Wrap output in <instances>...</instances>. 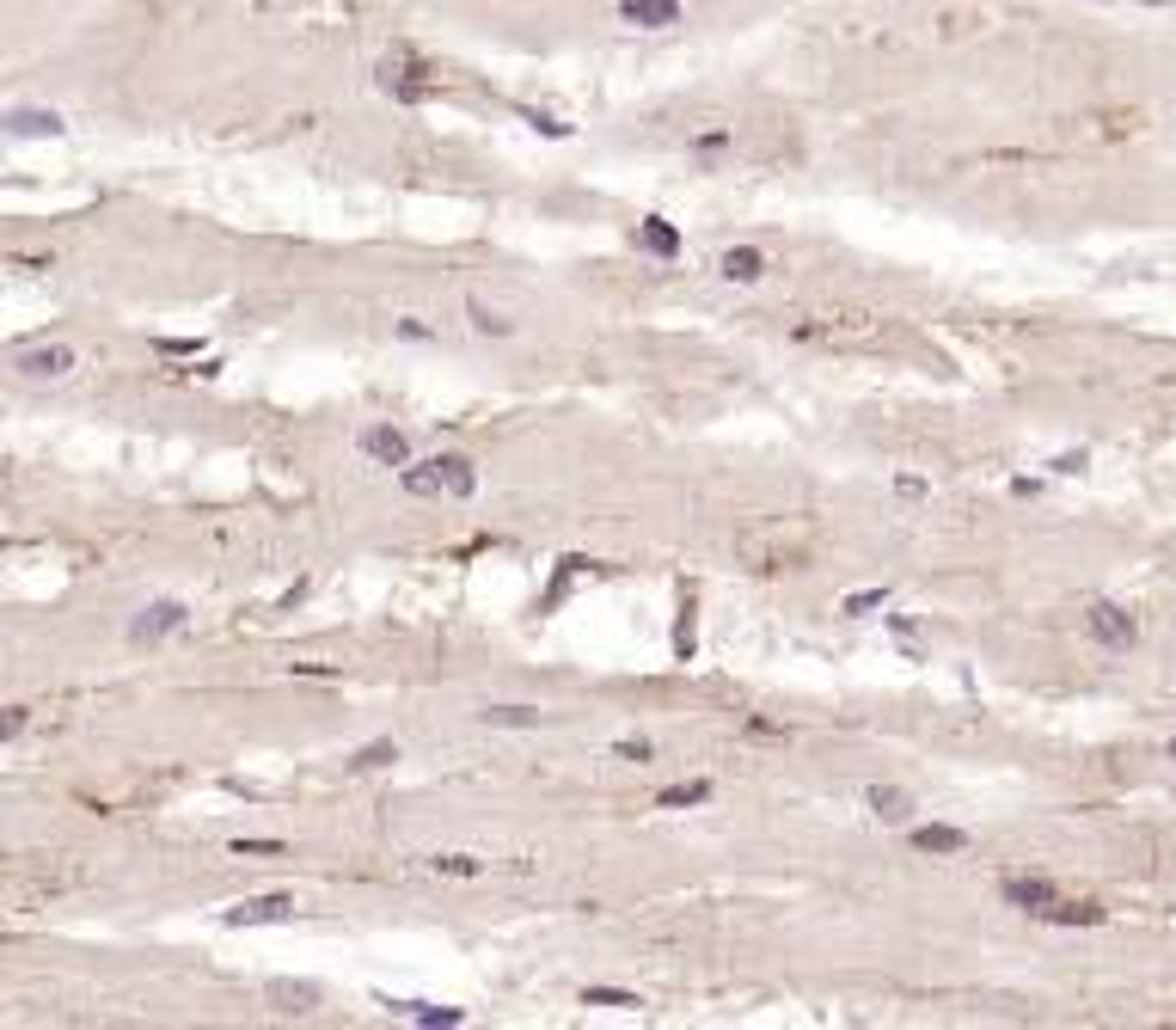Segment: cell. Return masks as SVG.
Here are the masks:
<instances>
[{
    "instance_id": "6da1fadb",
    "label": "cell",
    "mask_w": 1176,
    "mask_h": 1030,
    "mask_svg": "<svg viewBox=\"0 0 1176 1030\" xmlns=\"http://www.w3.org/2000/svg\"><path fill=\"white\" fill-rule=\"evenodd\" d=\"M172 632H185V602H147L141 614L130 619V644H160V638H172Z\"/></svg>"
},
{
    "instance_id": "44dd1931",
    "label": "cell",
    "mask_w": 1176,
    "mask_h": 1030,
    "mask_svg": "<svg viewBox=\"0 0 1176 1030\" xmlns=\"http://www.w3.org/2000/svg\"><path fill=\"white\" fill-rule=\"evenodd\" d=\"M583 1006H619V1012H638L644 1000L625 994V987H583Z\"/></svg>"
},
{
    "instance_id": "484cf974",
    "label": "cell",
    "mask_w": 1176,
    "mask_h": 1030,
    "mask_svg": "<svg viewBox=\"0 0 1176 1030\" xmlns=\"http://www.w3.org/2000/svg\"><path fill=\"white\" fill-rule=\"evenodd\" d=\"M883 602H889V589H864V595H846V614H870Z\"/></svg>"
},
{
    "instance_id": "83f0119b",
    "label": "cell",
    "mask_w": 1176,
    "mask_h": 1030,
    "mask_svg": "<svg viewBox=\"0 0 1176 1030\" xmlns=\"http://www.w3.org/2000/svg\"><path fill=\"white\" fill-rule=\"evenodd\" d=\"M472 319H478V332H491V338L509 332V319H497V313H484V307H472Z\"/></svg>"
},
{
    "instance_id": "5bb4252c",
    "label": "cell",
    "mask_w": 1176,
    "mask_h": 1030,
    "mask_svg": "<svg viewBox=\"0 0 1176 1030\" xmlns=\"http://www.w3.org/2000/svg\"><path fill=\"white\" fill-rule=\"evenodd\" d=\"M638 240L650 246L655 258H680V227H674V221H662V215H650V221L638 227Z\"/></svg>"
},
{
    "instance_id": "e0dca14e",
    "label": "cell",
    "mask_w": 1176,
    "mask_h": 1030,
    "mask_svg": "<svg viewBox=\"0 0 1176 1030\" xmlns=\"http://www.w3.org/2000/svg\"><path fill=\"white\" fill-rule=\"evenodd\" d=\"M760 271H766V258H760L754 246H729V252H723V276H729V282H760Z\"/></svg>"
},
{
    "instance_id": "d6986e66",
    "label": "cell",
    "mask_w": 1176,
    "mask_h": 1030,
    "mask_svg": "<svg viewBox=\"0 0 1176 1030\" xmlns=\"http://www.w3.org/2000/svg\"><path fill=\"white\" fill-rule=\"evenodd\" d=\"M484 724H497V730H533V724H545V712H533V705H484Z\"/></svg>"
},
{
    "instance_id": "9a60e30c",
    "label": "cell",
    "mask_w": 1176,
    "mask_h": 1030,
    "mask_svg": "<svg viewBox=\"0 0 1176 1030\" xmlns=\"http://www.w3.org/2000/svg\"><path fill=\"white\" fill-rule=\"evenodd\" d=\"M914 846L919 853H962L969 834H962V828H944V823H925V828H914Z\"/></svg>"
},
{
    "instance_id": "7c38bea8",
    "label": "cell",
    "mask_w": 1176,
    "mask_h": 1030,
    "mask_svg": "<svg viewBox=\"0 0 1176 1030\" xmlns=\"http://www.w3.org/2000/svg\"><path fill=\"white\" fill-rule=\"evenodd\" d=\"M411 74H417V68H404L398 56H387V62L374 68V86H381V92H392V99H404V105H417V92H423V80H411Z\"/></svg>"
},
{
    "instance_id": "ffe728a7",
    "label": "cell",
    "mask_w": 1176,
    "mask_h": 1030,
    "mask_svg": "<svg viewBox=\"0 0 1176 1030\" xmlns=\"http://www.w3.org/2000/svg\"><path fill=\"white\" fill-rule=\"evenodd\" d=\"M398 484H404L411 497H436V491H442V479H436V461H429V467H411V461H404V467H398Z\"/></svg>"
},
{
    "instance_id": "277c9868",
    "label": "cell",
    "mask_w": 1176,
    "mask_h": 1030,
    "mask_svg": "<svg viewBox=\"0 0 1176 1030\" xmlns=\"http://www.w3.org/2000/svg\"><path fill=\"white\" fill-rule=\"evenodd\" d=\"M74 362H80V356H74L67 343H37V350H19V374H25V381H62Z\"/></svg>"
},
{
    "instance_id": "3957f363",
    "label": "cell",
    "mask_w": 1176,
    "mask_h": 1030,
    "mask_svg": "<svg viewBox=\"0 0 1176 1030\" xmlns=\"http://www.w3.org/2000/svg\"><path fill=\"white\" fill-rule=\"evenodd\" d=\"M270 1006H276V1012H288V1019H307V1012H319V1006H326V994H319V981L276 975V981H270Z\"/></svg>"
},
{
    "instance_id": "8fae6325",
    "label": "cell",
    "mask_w": 1176,
    "mask_h": 1030,
    "mask_svg": "<svg viewBox=\"0 0 1176 1030\" xmlns=\"http://www.w3.org/2000/svg\"><path fill=\"white\" fill-rule=\"evenodd\" d=\"M864 804H870L883 823H914V798H907L901 785H870V791H864Z\"/></svg>"
},
{
    "instance_id": "7a4b0ae2",
    "label": "cell",
    "mask_w": 1176,
    "mask_h": 1030,
    "mask_svg": "<svg viewBox=\"0 0 1176 1030\" xmlns=\"http://www.w3.org/2000/svg\"><path fill=\"white\" fill-rule=\"evenodd\" d=\"M1085 625H1091V638H1097L1103 650H1133V638H1140L1133 614H1127V608H1115V602H1097V608L1085 614Z\"/></svg>"
},
{
    "instance_id": "ac0fdd59",
    "label": "cell",
    "mask_w": 1176,
    "mask_h": 1030,
    "mask_svg": "<svg viewBox=\"0 0 1176 1030\" xmlns=\"http://www.w3.org/2000/svg\"><path fill=\"white\" fill-rule=\"evenodd\" d=\"M711 798V779H680V785H662V810H693Z\"/></svg>"
},
{
    "instance_id": "7402d4cb",
    "label": "cell",
    "mask_w": 1176,
    "mask_h": 1030,
    "mask_svg": "<svg viewBox=\"0 0 1176 1030\" xmlns=\"http://www.w3.org/2000/svg\"><path fill=\"white\" fill-rule=\"evenodd\" d=\"M392 755H398V743H392V736H381V743H368V749H356V755H349V767H387Z\"/></svg>"
},
{
    "instance_id": "ba28073f",
    "label": "cell",
    "mask_w": 1176,
    "mask_h": 1030,
    "mask_svg": "<svg viewBox=\"0 0 1176 1030\" xmlns=\"http://www.w3.org/2000/svg\"><path fill=\"white\" fill-rule=\"evenodd\" d=\"M362 454L381 461V467H404V461H411V442H404V429L374 423V429H362Z\"/></svg>"
},
{
    "instance_id": "8992f818",
    "label": "cell",
    "mask_w": 1176,
    "mask_h": 1030,
    "mask_svg": "<svg viewBox=\"0 0 1176 1030\" xmlns=\"http://www.w3.org/2000/svg\"><path fill=\"white\" fill-rule=\"evenodd\" d=\"M381 1006H387L392 1019H411V1025H436V1030L466 1025L459 1006H436V1000H392V994H381Z\"/></svg>"
},
{
    "instance_id": "603a6c76",
    "label": "cell",
    "mask_w": 1176,
    "mask_h": 1030,
    "mask_svg": "<svg viewBox=\"0 0 1176 1030\" xmlns=\"http://www.w3.org/2000/svg\"><path fill=\"white\" fill-rule=\"evenodd\" d=\"M25 724H31V712H25V705H0V743L25 736Z\"/></svg>"
},
{
    "instance_id": "2e32d148",
    "label": "cell",
    "mask_w": 1176,
    "mask_h": 1030,
    "mask_svg": "<svg viewBox=\"0 0 1176 1030\" xmlns=\"http://www.w3.org/2000/svg\"><path fill=\"white\" fill-rule=\"evenodd\" d=\"M436 479H442V491H454V497H472V491H478L472 461H459V454H442V461H436Z\"/></svg>"
},
{
    "instance_id": "4316f807",
    "label": "cell",
    "mask_w": 1176,
    "mask_h": 1030,
    "mask_svg": "<svg viewBox=\"0 0 1176 1030\" xmlns=\"http://www.w3.org/2000/svg\"><path fill=\"white\" fill-rule=\"evenodd\" d=\"M613 755H619V760H650L655 749H650V743H644V736H625V743H619Z\"/></svg>"
},
{
    "instance_id": "9c48e42d",
    "label": "cell",
    "mask_w": 1176,
    "mask_h": 1030,
    "mask_svg": "<svg viewBox=\"0 0 1176 1030\" xmlns=\"http://www.w3.org/2000/svg\"><path fill=\"white\" fill-rule=\"evenodd\" d=\"M0 130H6V136H62V117L44 111V105H12V111L0 117Z\"/></svg>"
},
{
    "instance_id": "52a82bcc",
    "label": "cell",
    "mask_w": 1176,
    "mask_h": 1030,
    "mask_svg": "<svg viewBox=\"0 0 1176 1030\" xmlns=\"http://www.w3.org/2000/svg\"><path fill=\"white\" fill-rule=\"evenodd\" d=\"M295 914V895H252V901H240V908H227V926H263V920H288Z\"/></svg>"
},
{
    "instance_id": "d4e9b609",
    "label": "cell",
    "mask_w": 1176,
    "mask_h": 1030,
    "mask_svg": "<svg viewBox=\"0 0 1176 1030\" xmlns=\"http://www.w3.org/2000/svg\"><path fill=\"white\" fill-rule=\"evenodd\" d=\"M723 147H729V130H711V136L693 141V160H718Z\"/></svg>"
},
{
    "instance_id": "f1b7e54d",
    "label": "cell",
    "mask_w": 1176,
    "mask_h": 1030,
    "mask_svg": "<svg viewBox=\"0 0 1176 1030\" xmlns=\"http://www.w3.org/2000/svg\"><path fill=\"white\" fill-rule=\"evenodd\" d=\"M153 350H160V356H191L196 343H191V338H160Z\"/></svg>"
},
{
    "instance_id": "cb8c5ba5",
    "label": "cell",
    "mask_w": 1176,
    "mask_h": 1030,
    "mask_svg": "<svg viewBox=\"0 0 1176 1030\" xmlns=\"http://www.w3.org/2000/svg\"><path fill=\"white\" fill-rule=\"evenodd\" d=\"M436 871H448V878H478V859H466V853H442Z\"/></svg>"
},
{
    "instance_id": "f546056e",
    "label": "cell",
    "mask_w": 1176,
    "mask_h": 1030,
    "mask_svg": "<svg viewBox=\"0 0 1176 1030\" xmlns=\"http://www.w3.org/2000/svg\"><path fill=\"white\" fill-rule=\"evenodd\" d=\"M1146 6H1171V0H1146Z\"/></svg>"
},
{
    "instance_id": "4dcf8cb0",
    "label": "cell",
    "mask_w": 1176,
    "mask_h": 1030,
    "mask_svg": "<svg viewBox=\"0 0 1176 1030\" xmlns=\"http://www.w3.org/2000/svg\"><path fill=\"white\" fill-rule=\"evenodd\" d=\"M1171 760H1176V736H1171Z\"/></svg>"
},
{
    "instance_id": "4fadbf2b",
    "label": "cell",
    "mask_w": 1176,
    "mask_h": 1030,
    "mask_svg": "<svg viewBox=\"0 0 1176 1030\" xmlns=\"http://www.w3.org/2000/svg\"><path fill=\"white\" fill-rule=\"evenodd\" d=\"M1036 920H1054V926H1097L1103 908H1097V901H1060V895H1054Z\"/></svg>"
},
{
    "instance_id": "5b68a950",
    "label": "cell",
    "mask_w": 1176,
    "mask_h": 1030,
    "mask_svg": "<svg viewBox=\"0 0 1176 1030\" xmlns=\"http://www.w3.org/2000/svg\"><path fill=\"white\" fill-rule=\"evenodd\" d=\"M999 895H1005L1011 908H1024V914H1042L1060 890H1054L1047 878H1036V871H1011V878H999Z\"/></svg>"
},
{
    "instance_id": "30bf717a",
    "label": "cell",
    "mask_w": 1176,
    "mask_h": 1030,
    "mask_svg": "<svg viewBox=\"0 0 1176 1030\" xmlns=\"http://www.w3.org/2000/svg\"><path fill=\"white\" fill-rule=\"evenodd\" d=\"M619 19L644 25V31H662V25H680V0H619Z\"/></svg>"
}]
</instances>
